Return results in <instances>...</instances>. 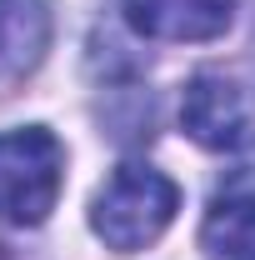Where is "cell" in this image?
<instances>
[{"label":"cell","instance_id":"obj_1","mask_svg":"<svg viewBox=\"0 0 255 260\" xmlns=\"http://www.w3.org/2000/svg\"><path fill=\"white\" fill-rule=\"evenodd\" d=\"M180 210V185L170 175H160L150 165H120L90 205V225L110 250H145L150 240L165 235V225Z\"/></svg>","mask_w":255,"mask_h":260},{"label":"cell","instance_id":"obj_2","mask_svg":"<svg viewBox=\"0 0 255 260\" xmlns=\"http://www.w3.org/2000/svg\"><path fill=\"white\" fill-rule=\"evenodd\" d=\"M65 180V150L45 125L0 135V225H40Z\"/></svg>","mask_w":255,"mask_h":260},{"label":"cell","instance_id":"obj_3","mask_svg":"<svg viewBox=\"0 0 255 260\" xmlns=\"http://www.w3.org/2000/svg\"><path fill=\"white\" fill-rule=\"evenodd\" d=\"M180 125L205 150H245L255 140V120L245 95L220 75H195L180 100Z\"/></svg>","mask_w":255,"mask_h":260},{"label":"cell","instance_id":"obj_4","mask_svg":"<svg viewBox=\"0 0 255 260\" xmlns=\"http://www.w3.org/2000/svg\"><path fill=\"white\" fill-rule=\"evenodd\" d=\"M235 0H125V20L145 40H215L230 30Z\"/></svg>","mask_w":255,"mask_h":260},{"label":"cell","instance_id":"obj_5","mask_svg":"<svg viewBox=\"0 0 255 260\" xmlns=\"http://www.w3.org/2000/svg\"><path fill=\"white\" fill-rule=\"evenodd\" d=\"M50 45V10L40 0H0V80H20Z\"/></svg>","mask_w":255,"mask_h":260},{"label":"cell","instance_id":"obj_6","mask_svg":"<svg viewBox=\"0 0 255 260\" xmlns=\"http://www.w3.org/2000/svg\"><path fill=\"white\" fill-rule=\"evenodd\" d=\"M205 260H255V195H220L200 225Z\"/></svg>","mask_w":255,"mask_h":260}]
</instances>
